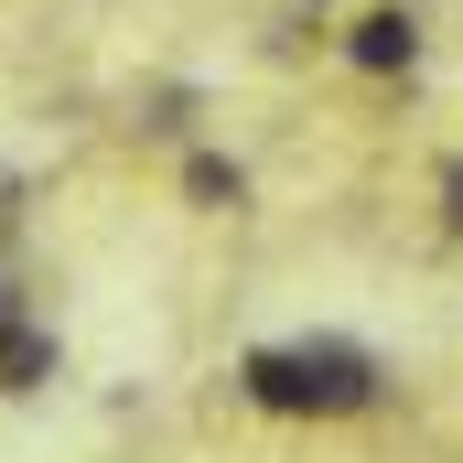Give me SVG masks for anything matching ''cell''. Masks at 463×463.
Segmentation results:
<instances>
[{
	"mask_svg": "<svg viewBox=\"0 0 463 463\" xmlns=\"http://www.w3.org/2000/svg\"><path fill=\"white\" fill-rule=\"evenodd\" d=\"M54 377V335H33V324H0V399H33Z\"/></svg>",
	"mask_w": 463,
	"mask_h": 463,
	"instance_id": "obj_3",
	"label": "cell"
},
{
	"mask_svg": "<svg viewBox=\"0 0 463 463\" xmlns=\"http://www.w3.org/2000/svg\"><path fill=\"white\" fill-rule=\"evenodd\" d=\"M453 216H463V173H453Z\"/></svg>",
	"mask_w": 463,
	"mask_h": 463,
	"instance_id": "obj_5",
	"label": "cell"
},
{
	"mask_svg": "<svg viewBox=\"0 0 463 463\" xmlns=\"http://www.w3.org/2000/svg\"><path fill=\"white\" fill-rule=\"evenodd\" d=\"M248 399L259 410H366L377 399V366L345 335H313V345H259L248 355Z\"/></svg>",
	"mask_w": 463,
	"mask_h": 463,
	"instance_id": "obj_1",
	"label": "cell"
},
{
	"mask_svg": "<svg viewBox=\"0 0 463 463\" xmlns=\"http://www.w3.org/2000/svg\"><path fill=\"white\" fill-rule=\"evenodd\" d=\"M0 324H11V291H0Z\"/></svg>",
	"mask_w": 463,
	"mask_h": 463,
	"instance_id": "obj_6",
	"label": "cell"
},
{
	"mask_svg": "<svg viewBox=\"0 0 463 463\" xmlns=\"http://www.w3.org/2000/svg\"><path fill=\"white\" fill-rule=\"evenodd\" d=\"M184 194H194V205H237L248 184H237V162H216V151H194V162H184Z\"/></svg>",
	"mask_w": 463,
	"mask_h": 463,
	"instance_id": "obj_4",
	"label": "cell"
},
{
	"mask_svg": "<svg viewBox=\"0 0 463 463\" xmlns=\"http://www.w3.org/2000/svg\"><path fill=\"white\" fill-rule=\"evenodd\" d=\"M345 54L366 65V76H410V65H420V22H410V11H366V22L345 33Z\"/></svg>",
	"mask_w": 463,
	"mask_h": 463,
	"instance_id": "obj_2",
	"label": "cell"
}]
</instances>
